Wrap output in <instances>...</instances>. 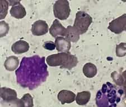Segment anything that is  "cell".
<instances>
[{"mask_svg": "<svg viewBox=\"0 0 126 107\" xmlns=\"http://www.w3.org/2000/svg\"><path fill=\"white\" fill-rule=\"evenodd\" d=\"M48 75L45 57L38 55L24 57L16 71L17 83L30 90H33L45 81Z\"/></svg>", "mask_w": 126, "mask_h": 107, "instance_id": "obj_1", "label": "cell"}, {"mask_svg": "<svg viewBox=\"0 0 126 107\" xmlns=\"http://www.w3.org/2000/svg\"><path fill=\"white\" fill-rule=\"evenodd\" d=\"M121 90H117L110 82L104 84L96 96V103L98 107H117L122 95Z\"/></svg>", "mask_w": 126, "mask_h": 107, "instance_id": "obj_2", "label": "cell"}, {"mask_svg": "<svg viewBox=\"0 0 126 107\" xmlns=\"http://www.w3.org/2000/svg\"><path fill=\"white\" fill-rule=\"evenodd\" d=\"M46 62L50 67L60 66L62 69L71 70L78 65V59L70 53H60L49 55L46 59Z\"/></svg>", "mask_w": 126, "mask_h": 107, "instance_id": "obj_3", "label": "cell"}, {"mask_svg": "<svg viewBox=\"0 0 126 107\" xmlns=\"http://www.w3.org/2000/svg\"><path fill=\"white\" fill-rule=\"evenodd\" d=\"M92 22V17L89 14L85 11H79L76 14L73 26L78 30L79 33L83 34L87 31Z\"/></svg>", "mask_w": 126, "mask_h": 107, "instance_id": "obj_4", "label": "cell"}, {"mask_svg": "<svg viewBox=\"0 0 126 107\" xmlns=\"http://www.w3.org/2000/svg\"><path fill=\"white\" fill-rule=\"evenodd\" d=\"M71 13L69 2L67 0H58L53 5L54 15L57 19L64 20L69 17Z\"/></svg>", "mask_w": 126, "mask_h": 107, "instance_id": "obj_5", "label": "cell"}, {"mask_svg": "<svg viewBox=\"0 0 126 107\" xmlns=\"http://www.w3.org/2000/svg\"><path fill=\"white\" fill-rule=\"evenodd\" d=\"M108 28L115 34L122 33L126 29V14H123L110 22Z\"/></svg>", "mask_w": 126, "mask_h": 107, "instance_id": "obj_6", "label": "cell"}, {"mask_svg": "<svg viewBox=\"0 0 126 107\" xmlns=\"http://www.w3.org/2000/svg\"><path fill=\"white\" fill-rule=\"evenodd\" d=\"M9 5L11 6L10 13L16 19H23L26 15L25 7L20 3V1H8Z\"/></svg>", "mask_w": 126, "mask_h": 107, "instance_id": "obj_7", "label": "cell"}, {"mask_svg": "<svg viewBox=\"0 0 126 107\" xmlns=\"http://www.w3.org/2000/svg\"><path fill=\"white\" fill-rule=\"evenodd\" d=\"M48 24L44 20H38L32 24V33L34 36H40L46 34L48 32Z\"/></svg>", "mask_w": 126, "mask_h": 107, "instance_id": "obj_8", "label": "cell"}, {"mask_svg": "<svg viewBox=\"0 0 126 107\" xmlns=\"http://www.w3.org/2000/svg\"><path fill=\"white\" fill-rule=\"evenodd\" d=\"M49 33L53 37H66L67 28L64 27L58 19H55L49 29Z\"/></svg>", "mask_w": 126, "mask_h": 107, "instance_id": "obj_9", "label": "cell"}, {"mask_svg": "<svg viewBox=\"0 0 126 107\" xmlns=\"http://www.w3.org/2000/svg\"><path fill=\"white\" fill-rule=\"evenodd\" d=\"M0 96L2 100L7 103L16 102L17 99V92L13 89L10 88L3 87L0 88Z\"/></svg>", "mask_w": 126, "mask_h": 107, "instance_id": "obj_10", "label": "cell"}, {"mask_svg": "<svg viewBox=\"0 0 126 107\" xmlns=\"http://www.w3.org/2000/svg\"><path fill=\"white\" fill-rule=\"evenodd\" d=\"M56 48L60 53H70L71 47V42L64 37H57L55 40Z\"/></svg>", "mask_w": 126, "mask_h": 107, "instance_id": "obj_11", "label": "cell"}, {"mask_svg": "<svg viewBox=\"0 0 126 107\" xmlns=\"http://www.w3.org/2000/svg\"><path fill=\"white\" fill-rule=\"evenodd\" d=\"M58 99L62 104H70L76 100V95L72 91L67 90H63L59 92L57 96Z\"/></svg>", "mask_w": 126, "mask_h": 107, "instance_id": "obj_12", "label": "cell"}, {"mask_svg": "<svg viewBox=\"0 0 126 107\" xmlns=\"http://www.w3.org/2000/svg\"><path fill=\"white\" fill-rule=\"evenodd\" d=\"M29 44L23 40H19L14 43L11 46L13 52L16 54H21L29 50Z\"/></svg>", "mask_w": 126, "mask_h": 107, "instance_id": "obj_13", "label": "cell"}, {"mask_svg": "<svg viewBox=\"0 0 126 107\" xmlns=\"http://www.w3.org/2000/svg\"><path fill=\"white\" fill-rule=\"evenodd\" d=\"M19 60L17 56H10L7 57L4 63V66L7 71H14L17 68L19 65Z\"/></svg>", "mask_w": 126, "mask_h": 107, "instance_id": "obj_14", "label": "cell"}, {"mask_svg": "<svg viewBox=\"0 0 126 107\" xmlns=\"http://www.w3.org/2000/svg\"><path fill=\"white\" fill-rule=\"evenodd\" d=\"M17 107H33V98L30 94H25L20 99L16 101Z\"/></svg>", "mask_w": 126, "mask_h": 107, "instance_id": "obj_15", "label": "cell"}, {"mask_svg": "<svg viewBox=\"0 0 126 107\" xmlns=\"http://www.w3.org/2000/svg\"><path fill=\"white\" fill-rule=\"evenodd\" d=\"M80 34L74 26H69L67 28V34L65 38L70 42H77L80 39Z\"/></svg>", "mask_w": 126, "mask_h": 107, "instance_id": "obj_16", "label": "cell"}, {"mask_svg": "<svg viewBox=\"0 0 126 107\" xmlns=\"http://www.w3.org/2000/svg\"><path fill=\"white\" fill-rule=\"evenodd\" d=\"M91 93L88 91H83L78 92L76 98L77 104L80 106L86 105L90 100Z\"/></svg>", "mask_w": 126, "mask_h": 107, "instance_id": "obj_17", "label": "cell"}, {"mask_svg": "<svg viewBox=\"0 0 126 107\" xmlns=\"http://www.w3.org/2000/svg\"><path fill=\"white\" fill-rule=\"evenodd\" d=\"M83 73L87 78H93L97 74V68L95 65L91 63L85 64L83 67Z\"/></svg>", "mask_w": 126, "mask_h": 107, "instance_id": "obj_18", "label": "cell"}, {"mask_svg": "<svg viewBox=\"0 0 126 107\" xmlns=\"http://www.w3.org/2000/svg\"><path fill=\"white\" fill-rule=\"evenodd\" d=\"M9 3L8 1L6 0H1L0 1V11H1V15H0V19H3L6 16L8 10H9Z\"/></svg>", "mask_w": 126, "mask_h": 107, "instance_id": "obj_19", "label": "cell"}, {"mask_svg": "<svg viewBox=\"0 0 126 107\" xmlns=\"http://www.w3.org/2000/svg\"><path fill=\"white\" fill-rule=\"evenodd\" d=\"M115 53L118 57H123L126 55V43L122 42L117 45Z\"/></svg>", "mask_w": 126, "mask_h": 107, "instance_id": "obj_20", "label": "cell"}, {"mask_svg": "<svg viewBox=\"0 0 126 107\" xmlns=\"http://www.w3.org/2000/svg\"><path fill=\"white\" fill-rule=\"evenodd\" d=\"M111 78L115 83L117 84L118 86H123L124 81H125V79H124L122 75H120V74L118 73L117 72H114L111 75Z\"/></svg>", "mask_w": 126, "mask_h": 107, "instance_id": "obj_21", "label": "cell"}, {"mask_svg": "<svg viewBox=\"0 0 126 107\" xmlns=\"http://www.w3.org/2000/svg\"><path fill=\"white\" fill-rule=\"evenodd\" d=\"M9 25L5 21H1L0 22V37H3L5 36L9 31Z\"/></svg>", "mask_w": 126, "mask_h": 107, "instance_id": "obj_22", "label": "cell"}, {"mask_svg": "<svg viewBox=\"0 0 126 107\" xmlns=\"http://www.w3.org/2000/svg\"><path fill=\"white\" fill-rule=\"evenodd\" d=\"M43 47L48 50H53L56 48L55 43L52 42V41H47L43 44Z\"/></svg>", "mask_w": 126, "mask_h": 107, "instance_id": "obj_23", "label": "cell"}, {"mask_svg": "<svg viewBox=\"0 0 126 107\" xmlns=\"http://www.w3.org/2000/svg\"><path fill=\"white\" fill-rule=\"evenodd\" d=\"M123 87V92L125 95V98L126 99V79L125 80V81H124Z\"/></svg>", "mask_w": 126, "mask_h": 107, "instance_id": "obj_24", "label": "cell"}, {"mask_svg": "<svg viewBox=\"0 0 126 107\" xmlns=\"http://www.w3.org/2000/svg\"><path fill=\"white\" fill-rule=\"evenodd\" d=\"M122 76H123V77L124 79H125V80H126V70L125 71H124L123 72Z\"/></svg>", "mask_w": 126, "mask_h": 107, "instance_id": "obj_25", "label": "cell"}, {"mask_svg": "<svg viewBox=\"0 0 126 107\" xmlns=\"http://www.w3.org/2000/svg\"><path fill=\"white\" fill-rule=\"evenodd\" d=\"M125 31H126V30H125Z\"/></svg>", "mask_w": 126, "mask_h": 107, "instance_id": "obj_26", "label": "cell"}]
</instances>
